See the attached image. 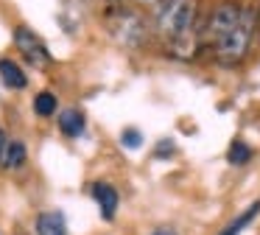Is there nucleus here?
Masks as SVG:
<instances>
[{
    "label": "nucleus",
    "instance_id": "nucleus-15",
    "mask_svg": "<svg viewBox=\"0 0 260 235\" xmlns=\"http://www.w3.org/2000/svg\"><path fill=\"white\" fill-rule=\"evenodd\" d=\"M165 154H174V143H168V140H162L157 149V157H165Z\"/></svg>",
    "mask_w": 260,
    "mask_h": 235
},
{
    "label": "nucleus",
    "instance_id": "nucleus-16",
    "mask_svg": "<svg viewBox=\"0 0 260 235\" xmlns=\"http://www.w3.org/2000/svg\"><path fill=\"white\" fill-rule=\"evenodd\" d=\"M6 145H9V137H6V132H3V126H0V165H3V154H6Z\"/></svg>",
    "mask_w": 260,
    "mask_h": 235
},
{
    "label": "nucleus",
    "instance_id": "nucleus-2",
    "mask_svg": "<svg viewBox=\"0 0 260 235\" xmlns=\"http://www.w3.org/2000/svg\"><path fill=\"white\" fill-rule=\"evenodd\" d=\"M254 31H257V14H254V9H241L238 22L232 25V31L226 34L224 42H221L213 53L218 56L224 65H235V62H241L243 56L249 53V45H252V39H254Z\"/></svg>",
    "mask_w": 260,
    "mask_h": 235
},
{
    "label": "nucleus",
    "instance_id": "nucleus-9",
    "mask_svg": "<svg viewBox=\"0 0 260 235\" xmlns=\"http://www.w3.org/2000/svg\"><path fill=\"white\" fill-rule=\"evenodd\" d=\"M0 81L6 84L9 90H23L25 84H28V78H25L23 67H20L17 62L3 56V59H0Z\"/></svg>",
    "mask_w": 260,
    "mask_h": 235
},
{
    "label": "nucleus",
    "instance_id": "nucleus-7",
    "mask_svg": "<svg viewBox=\"0 0 260 235\" xmlns=\"http://www.w3.org/2000/svg\"><path fill=\"white\" fill-rule=\"evenodd\" d=\"M37 235H68V221L62 210H48L37 216Z\"/></svg>",
    "mask_w": 260,
    "mask_h": 235
},
{
    "label": "nucleus",
    "instance_id": "nucleus-12",
    "mask_svg": "<svg viewBox=\"0 0 260 235\" xmlns=\"http://www.w3.org/2000/svg\"><path fill=\"white\" fill-rule=\"evenodd\" d=\"M56 106H59V101H56V95H53V93H48V90L37 93V98H34V112H37L40 118H51L53 112H56Z\"/></svg>",
    "mask_w": 260,
    "mask_h": 235
},
{
    "label": "nucleus",
    "instance_id": "nucleus-14",
    "mask_svg": "<svg viewBox=\"0 0 260 235\" xmlns=\"http://www.w3.org/2000/svg\"><path fill=\"white\" fill-rule=\"evenodd\" d=\"M120 143H123L126 149H140V145H143V134L137 132V129H126V132L120 134Z\"/></svg>",
    "mask_w": 260,
    "mask_h": 235
},
{
    "label": "nucleus",
    "instance_id": "nucleus-8",
    "mask_svg": "<svg viewBox=\"0 0 260 235\" xmlns=\"http://www.w3.org/2000/svg\"><path fill=\"white\" fill-rule=\"evenodd\" d=\"M87 129V121H84V112L81 109H62L59 112V132L64 134V137H81Z\"/></svg>",
    "mask_w": 260,
    "mask_h": 235
},
{
    "label": "nucleus",
    "instance_id": "nucleus-1",
    "mask_svg": "<svg viewBox=\"0 0 260 235\" xmlns=\"http://www.w3.org/2000/svg\"><path fill=\"white\" fill-rule=\"evenodd\" d=\"M157 14V34L165 42L168 53L176 59H193L199 53L202 22H199V0H168Z\"/></svg>",
    "mask_w": 260,
    "mask_h": 235
},
{
    "label": "nucleus",
    "instance_id": "nucleus-6",
    "mask_svg": "<svg viewBox=\"0 0 260 235\" xmlns=\"http://www.w3.org/2000/svg\"><path fill=\"white\" fill-rule=\"evenodd\" d=\"M92 199H95L98 210H101V216L107 218V221H112L115 213H118V190L112 188L109 182H95L92 185Z\"/></svg>",
    "mask_w": 260,
    "mask_h": 235
},
{
    "label": "nucleus",
    "instance_id": "nucleus-4",
    "mask_svg": "<svg viewBox=\"0 0 260 235\" xmlns=\"http://www.w3.org/2000/svg\"><path fill=\"white\" fill-rule=\"evenodd\" d=\"M238 17H241V6H238L235 0L218 3L213 11H210V20H207V25H204V31H202L204 45H207L210 50H215L221 42H224L226 34L232 31V25L238 22Z\"/></svg>",
    "mask_w": 260,
    "mask_h": 235
},
{
    "label": "nucleus",
    "instance_id": "nucleus-5",
    "mask_svg": "<svg viewBox=\"0 0 260 235\" xmlns=\"http://www.w3.org/2000/svg\"><path fill=\"white\" fill-rule=\"evenodd\" d=\"M14 48L20 50V56H25V62H31V65L40 67V70H45V67L53 65V56H51V50H48V45L25 25L14 28Z\"/></svg>",
    "mask_w": 260,
    "mask_h": 235
},
{
    "label": "nucleus",
    "instance_id": "nucleus-11",
    "mask_svg": "<svg viewBox=\"0 0 260 235\" xmlns=\"http://www.w3.org/2000/svg\"><path fill=\"white\" fill-rule=\"evenodd\" d=\"M25 157H28V151H25V143L23 140H9L6 145V154H3V168H23L25 165Z\"/></svg>",
    "mask_w": 260,
    "mask_h": 235
},
{
    "label": "nucleus",
    "instance_id": "nucleus-17",
    "mask_svg": "<svg viewBox=\"0 0 260 235\" xmlns=\"http://www.w3.org/2000/svg\"><path fill=\"white\" fill-rule=\"evenodd\" d=\"M140 3H148V6H154V9L159 11V9H162V6H165V3H168V0H140Z\"/></svg>",
    "mask_w": 260,
    "mask_h": 235
},
{
    "label": "nucleus",
    "instance_id": "nucleus-18",
    "mask_svg": "<svg viewBox=\"0 0 260 235\" xmlns=\"http://www.w3.org/2000/svg\"><path fill=\"white\" fill-rule=\"evenodd\" d=\"M151 235H176V229H168V227H159V229H154Z\"/></svg>",
    "mask_w": 260,
    "mask_h": 235
},
{
    "label": "nucleus",
    "instance_id": "nucleus-3",
    "mask_svg": "<svg viewBox=\"0 0 260 235\" xmlns=\"http://www.w3.org/2000/svg\"><path fill=\"white\" fill-rule=\"evenodd\" d=\"M107 28L112 31V37L118 39V42L129 45V48L140 45L143 39L148 37L146 20H143L135 9H115L112 14L107 17Z\"/></svg>",
    "mask_w": 260,
    "mask_h": 235
},
{
    "label": "nucleus",
    "instance_id": "nucleus-10",
    "mask_svg": "<svg viewBox=\"0 0 260 235\" xmlns=\"http://www.w3.org/2000/svg\"><path fill=\"white\" fill-rule=\"evenodd\" d=\"M257 213H260V201H254V204H252V207H246V210H243L238 218H232V221L226 224V227L221 229L218 235H241V232H243V227H249V224L254 221V216H257Z\"/></svg>",
    "mask_w": 260,
    "mask_h": 235
},
{
    "label": "nucleus",
    "instance_id": "nucleus-13",
    "mask_svg": "<svg viewBox=\"0 0 260 235\" xmlns=\"http://www.w3.org/2000/svg\"><path fill=\"white\" fill-rule=\"evenodd\" d=\"M226 160H230V165H243V162L252 160V151H249L246 143L235 140V143L230 145V151H226Z\"/></svg>",
    "mask_w": 260,
    "mask_h": 235
}]
</instances>
